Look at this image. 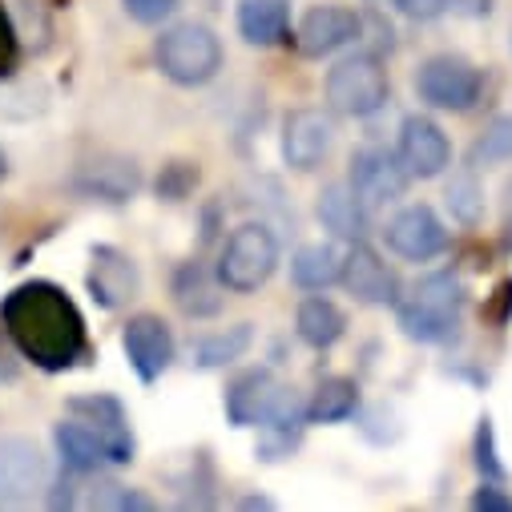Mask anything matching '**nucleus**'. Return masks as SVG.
<instances>
[{"instance_id":"f257e3e1","label":"nucleus","mask_w":512,"mask_h":512,"mask_svg":"<svg viewBox=\"0 0 512 512\" xmlns=\"http://www.w3.org/2000/svg\"><path fill=\"white\" fill-rule=\"evenodd\" d=\"M0 327L41 371H69L89 359V331L65 287L29 279L0 299Z\"/></svg>"},{"instance_id":"f03ea898","label":"nucleus","mask_w":512,"mask_h":512,"mask_svg":"<svg viewBox=\"0 0 512 512\" xmlns=\"http://www.w3.org/2000/svg\"><path fill=\"white\" fill-rule=\"evenodd\" d=\"M396 323L416 343H452L464 323V287L452 271L424 275L396 299Z\"/></svg>"},{"instance_id":"7ed1b4c3","label":"nucleus","mask_w":512,"mask_h":512,"mask_svg":"<svg viewBox=\"0 0 512 512\" xmlns=\"http://www.w3.org/2000/svg\"><path fill=\"white\" fill-rule=\"evenodd\" d=\"M154 65H158V73L166 81H174L182 89L210 85L218 77V69H222V41L202 21H178V25L158 33Z\"/></svg>"},{"instance_id":"20e7f679","label":"nucleus","mask_w":512,"mask_h":512,"mask_svg":"<svg viewBox=\"0 0 512 512\" xmlns=\"http://www.w3.org/2000/svg\"><path fill=\"white\" fill-rule=\"evenodd\" d=\"M275 271H279V238H275V230L267 222L234 226L230 238L222 242L218 267H214L222 287L234 291V295H254L259 287L271 283Z\"/></svg>"},{"instance_id":"39448f33","label":"nucleus","mask_w":512,"mask_h":512,"mask_svg":"<svg viewBox=\"0 0 512 512\" xmlns=\"http://www.w3.org/2000/svg\"><path fill=\"white\" fill-rule=\"evenodd\" d=\"M323 93H327V105L343 117H371L388 105L392 97V81H388V69L375 53H351L343 61H335L327 69V81H323Z\"/></svg>"},{"instance_id":"423d86ee","label":"nucleus","mask_w":512,"mask_h":512,"mask_svg":"<svg viewBox=\"0 0 512 512\" xmlns=\"http://www.w3.org/2000/svg\"><path fill=\"white\" fill-rule=\"evenodd\" d=\"M416 93L424 105L432 109H448V113H468L480 93H484V77L472 61L456 57V53H436L420 65L416 73Z\"/></svg>"},{"instance_id":"0eeeda50","label":"nucleus","mask_w":512,"mask_h":512,"mask_svg":"<svg viewBox=\"0 0 512 512\" xmlns=\"http://www.w3.org/2000/svg\"><path fill=\"white\" fill-rule=\"evenodd\" d=\"M347 186L359 194V202L367 210H379V206H392L408 194L412 186V174L404 170L400 154L383 150V146H363L355 150L351 158V174H347Z\"/></svg>"},{"instance_id":"6e6552de","label":"nucleus","mask_w":512,"mask_h":512,"mask_svg":"<svg viewBox=\"0 0 512 512\" xmlns=\"http://www.w3.org/2000/svg\"><path fill=\"white\" fill-rule=\"evenodd\" d=\"M383 242H388L392 254H400L408 263H432L436 254L448 250V226L440 222V214L432 206L416 202V206H404L400 214L388 218Z\"/></svg>"},{"instance_id":"1a4fd4ad","label":"nucleus","mask_w":512,"mask_h":512,"mask_svg":"<svg viewBox=\"0 0 512 512\" xmlns=\"http://www.w3.org/2000/svg\"><path fill=\"white\" fill-rule=\"evenodd\" d=\"M121 347H125V359H130V367L138 371L142 383L162 379L170 371L174 355H178L170 323L162 315H154V311L130 315V323H125V331H121Z\"/></svg>"},{"instance_id":"9d476101","label":"nucleus","mask_w":512,"mask_h":512,"mask_svg":"<svg viewBox=\"0 0 512 512\" xmlns=\"http://www.w3.org/2000/svg\"><path fill=\"white\" fill-rule=\"evenodd\" d=\"M49 492V456L25 436H0V504H29Z\"/></svg>"},{"instance_id":"9b49d317","label":"nucleus","mask_w":512,"mask_h":512,"mask_svg":"<svg viewBox=\"0 0 512 512\" xmlns=\"http://www.w3.org/2000/svg\"><path fill=\"white\" fill-rule=\"evenodd\" d=\"M287 392V383L271 371V367H246L230 379V388H226V420L234 428H263L275 412V404L283 400Z\"/></svg>"},{"instance_id":"f8f14e48","label":"nucleus","mask_w":512,"mask_h":512,"mask_svg":"<svg viewBox=\"0 0 512 512\" xmlns=\"http://www.w3.org/2000/svg\"><path fill=\"white\" fill-rule=\"evenodd\" d=\"M85 287L93 295L97 307L105 311H121L138 291H142V271L125 250L117 246H93L89 250V271H85Z\"/></svg>"},{"instance_id":"ddd939ff","label":"nucleus","mask_w":512,"mask_h":512,"mask_svg":"<svg viewBox=\"0 0 512 512\" xmlns=\"http://www.w3.org/2000/svg\"><path fill=\"white\" fill-rule=\"evenodd\" d=\"M339 283L367 307H396V299H400V275L383 263V254L375 246H367L363 238L351 242V250L343 254Z\"/></svg>"},{"instance_id":"4468645a","label":"nucleus","mask_w":512,"mask_h":512,"mask_svg":"<svg viewBox=\"0 0 512 512\" xmlns=\"http://www.w3.org/2000/svg\"><path fill=\"white\" fill-rule=\"evenodd\" d=\"M73 190L89 202H105V206H121L142 190V170L134 158L121 154H97L89 162L77 166L73 174Z\"/></svg>"},{"instance_id":"2eb2a0df","label":"nucleus","mask_w":512,"mask_h":512,"mask_svg":"<svg viewBox=\"0 0 512 512\" xmlns=\"http://www.w3.org/2000/svg\"><path fill=\"white\" fill-rule=\"evenodd\" d=\"M335 125L323 109H291L283 117V162L299 174H311L327 162Z\"/></svg>"},{"instance_id":"dca6fc26","label":"nucleus","mask_w":512,"mask_h":512,"mask_svg":"<svg viewBox=\"0 0 512 512\" xmlns=\"http://www.w3.org/2000/svg\"><path fill=\"white\" fill-rule=\"evenodd\" d=\"M404 170L412 178H440L452 166V142L440 125L424 113H408L400 125V146H396Z\"/></svg>"},{"instance_id":"f3484780","label":"nucleus","mask_w":512,"mask_h":512,"mask_svg":"<svg viewBox=\"0 0 512 512\" xmlns=\"http://www.w3.org/2000/svg\"><path fill=\"white\" fill-rule=\"evenodd\" d=\"M69 412H73L77 420H85V424L101 436L109 464H130V460H134L138 440H134V428H130V416H125L121 400L101 396V392H97V396H77V400H69Z\"/></svg>"},{"instance_id":"a211bd4d","label":"nucleus","mask_w":512,"mask_h":512,"mask_svg":"<svg viewBox=\"0 0 512 512\" xmlns=\"http://www.w3.org/2000/svg\"><path fill=\"white\" fill-rule=\"evenodd\" d=\"M363 33V21L355 9H343V5H315L299 29H295V45L303 57H331L347 45H355Z\"/></svg>"},{"instance_id":"6ab92c4d","label":"nucleus","mask_w":512,"mask_h":512,"mask_svg":"<svg viewBox=\"0 0 512 512\" xmlns=\"http://www.w3.org/2000/svg\"><path fill=\"white\" fill-rule=\"evenodd\" d=\"M170 295H174V303H178V311L186 319H214V315H222V303H226L222 279L198 259H190V263H182L174 271Z\"/></svg>"},{"instance_id":"aec40b11","label":"nucleus","mask_w":512,"mask_h":512,"mask_svg":"<svg viewBox=\"0 0 512 512\" xmlns=\"http://www.w3.org/2000/svg\"><path fill=\"white\" fill-rule=\"evenodd\" d=\"M238 33L254 49H275L291 37V0H238Z\"/></svg>"},{"instance_id":"412c9836","label":"nucleus","mask_w":512,"mask_h":512,"mask_svg":"<svg viewBox=\"0 0 512 512\" xmlns=\"http://www.w3.org/2000/svg\"><path fill=\"white\" fill-rule=\"evenodd\" d=\"M315 214L323 222V230H331L335 238L343 242H359L367 234V206L359 202V194L347 186V182H331L319 190V202H315Z\"/></svg>"},{"instance_id":"4be33fe9","label":"nucleus","mask_w":512,"mask_h":512,"mask_svg":"<svg viewBox=\"0 0 512 512\" xmlns=\"http://www.w3.org/2000/svg\"><path fill=\"white\" fill-rule=\"evenodd\" d=\"M53 444H57L61 468H65L69 476H93L101 464H109L101 436H97L85 420H61V424L53 428Z\"/></svg>"},{"instance_id":"5701e85b","label":"nucleus","mask_w":512,"mask_h":512,"mask_svg":"<svg viewBox=\"0 0 512 512\" xmlns=\"http://www.w3.org/2000/svg\"><path fill=\"white\" fill-rule=\"evenodd\" d=\"M295 335H299L307 347H315V351H331V347L347 335V315H343L339 303H331V299H323V295H311V299H303L299 311H295Z\"/></svg>"},{"instance_id":"b1692460","label":"nucleus","mask_w":512,"mask_h":512,"mask_svg":"<svg viewBox=\"0 0 512 512\" xmlns=\"http://www.w3.org/2000/svg\"><path fill=\"white\" fill-rule=\"evenodd\" d=\"M359 408V383L351 375H327L307 400V424H343Z\"/></svg>"},{"instance_id":"393cba45","label":"nucleus","mask_w":512,"mask_h":512,"mask_svg":"<svg viewBox=\"0 0 512 512\" xmlns=\"http://www.w3.org/2000/svg\"><path fill=\"white\" fill-rule=\"evenodd\" d=\"M254 343V323H234L226 331H210V335H198L190 343V359L194 367L202 371H218V367H230L234 359H242Z\"/></svg>"},{"instance_id":"a878e982","label":"nucleus","mask_w":512,"mask_h":512,"mask_svg":"<svg viewBox=\"0 0 512 512\" xmlns=\"http://www.w3.org/2000/svg\"><path fill=\"white\" fill-rule=\"evenodd\" d=\"M343 275V254L331 242H311L299 246L295 259H291V279L303 291H327L331 283H339Z\"/></svg>"},{"instance_id":"bb28decb","label":"nucleus","mask_w":512,"mask_h":512,"mask_svg":"<svg viewBox=\"0 0 512 512\" xmlns=\"http://www.w3.org/2000/svg\"><path fill=\"white\" fill-rule=\"evenodd\" d=\"M444 206H448L452 222H460V226H480V218H484V190H480V182H476L472 170L452 174V182L444 186Z\"/></svg>"},{"instance_id":"cd10ccee","label":"nucleus","mask_w":512,"mask_h":512,"mask_svg":"<svg viewBox=\"0 0 512 512\" xmlns=\"http://www.w3.org/2000/svg\"><path fill=\"white\" fill-rule=\"evenodd\" d=\"M89 508H109V512H154V496H146L142 488H130V484H113V480H101L93 488H85V500Z\"/></svg>"},{"instance_id":"c85d7f7f","label":"nucleus","mask_w":512,"mask_h":512,"mask_svg":"<svg viewBox=\"0 0 512 512\" xmlns=\"http://www.w3.org/2000/svg\"><path fill=\"white\" fill-rule=\"evenodd\" d=\"M500 162H512V117L508 113L492 117L472 146V166H500Z\"/></svg>"},{"instance_id":"c756f323","label":"nucleus","mask_w":512,"mask_h":512,"mask_svg":"<svg viewBox=\"0 0 512 512\" xmlns=\"http://www.w3.org/2000/svg\"><path fill=\"white\" fill-rule=\"evenodd\" d=\"M472 460H476V468H480V476H484V480H504V476H508L504 460L496 456V428H492V420H488V416H484V420L476 424V440H472Z\"/></svg>"},{"instance_id":"7c9ffc66","label":"nucleus","mask_w":512,"mask_h":512,"mask_svg":"<svg viewBox=\"0 0 512 512\" xmlns=\"http://www.w3.org/2000/svg\"><path fill=\"white\" fill-rule=\"evenodd\" d=\"M121 9L138 25H162L182 9V0H121Z\"/></svg>"},{"instance_id":"2f4dec72","label":"nucleus","mask_w":512,"mask_h":512,"mask_svg":"<svg viewBox=\"0 0 512 512\" xmlns=\"http://www.w3.org/2000/svg\"><path fill=\"white\" fill-rule=\"evenodd\" d=\"M17 57H21V41H17V25L13 17L0 5V81H5L13 69H17Z\"/></svg>"},{"instance_id":"473e14b6","label":"nucleus","mask_w":512,"mask_h":512,"mask_svg":"<svg viewBox=\"0 0 512 512\" xmlns=\"http://www.w3.org/2000/svg\"><path fill=\"white\" fill-rule=\"evenodd\" d=\"M194 182H198V170L186 166V162H174V166L158 178V194L170 198V202H178V198H186V190H190Z\"/></svg>"},{"instance_id":"72a5a7b5","label":"nucleus","mask_w":512,"mask_h":512,"mask_svg":"<svg viewBox=\"0 0 512 512\" xmlns=\"http://www.w3.org/2000/svg\"><path fill=\"white\" fill-rule=\"evenodd\" d=\"M468 504H472L476 512H512V492H504L500 480H484V484L472 492Z\"/></svg>"},{"instance_id":"f704fd0d","label":"nucleus","mask_w":512,"mask_h":512,"mask_svg":"<svg viewBox=\"0 0 512 512\" xmlns=\"http://www.w3.org/2000/svg\"><path fill=\"white\" fill-rule=\"evenodd\" d=\"M392 5L408 17V21H436L452 9V0H392Z\"/></svg>"},{"instance_id":"c9c22d12","label":"nucleus","mask_w":512,"mask_h":512,"mask_svg":"<svg viewBox=\"0 0 512 512\" xmlns=\"http://www.w3.org/2000/svg\"><path fill=\"white\" fill-rule=\"evenodd\" d=\"M452 9H464V13H488V0H452Z\"/></svg>"},{"instance_id":"e433bc0d","label":"nucleus","mask_w":512,"mask_h":512,"mask_svg":"<svg viewBox=\"0 0 512 512\" xmlns=\"http://www.w3.org/2000/svg\"><path fill=\"white\" fill-rule=\"evenodd\" d=\"M0 379H17V363L9 359V351L0 347Z\"/></svg>"},{"instance_id":"4c0bfd02","label":"nucleus","mask_w":512,"mask_h":512,"mask_svg":"<svg viewBox=\"0 0 512 512\" xmlns=\"http://www.w3.org/2000/svg\"><path fill=\"white\" fill-rule=\"evenodd\" d=\"M238 508H275V500L271 496H242Z\"/></svg>"},{"instance_id":"58836bf2","label":"nucleus","mask_w":512,"mask_h":512,"mask_svg":"<svg viewBox=\"0 0 512 512\" xmlns=\"http://www.w3.org/2000/svg\"><path fill=\"white\" fill-rule=\"evenodd\" d=\"M5 174H9V158H5V150H0V182H5Z\"/></svg>"}]
</instances>
